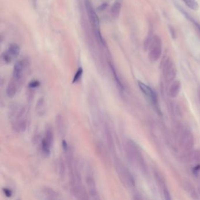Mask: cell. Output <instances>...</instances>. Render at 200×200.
I'll list each match as a JSON object with an SVG mask.
<instances>
[{
  "mask_svg": "<svg viewBox=\"0 0 200 200\" xmlns=\"http://www.w3.org/2000/svg\"><path fill=\"white\" fill-rule=\"evenodd\" d=\"M26 111L25 107L20 105H15L11 109L10 118L12 128L16 133H23L27 129Z\"/></svg>",
  "mask_w": 200,
  "mask_h": 200,
  "instance_id": "cell-1",
  "label": "cell"
},
{
  "mask_svg": "<svg viewBox=\"0 0 200 200\" xmlns=\"http://www.w3.org/2000/svg\"><path fill=\"white\" fill-rule=\"evenodd\" d=\"M85 4L88 17L89 18L91 25L95 31L97 39L103 45H106V42L101 34L99 18L92 6V3L89 0H86Z\"/></svg>",
  "mask_w": 200,
  "mask_h": 200,
  "instance_id": "cell-2",
  "label": "cell"
},
{
  "mask_svg": "<svg viewBox=\"0 0 200 200\" xmlns=\"http://www.w3.org/2000/svg\"><path fill=\"white\" fill-rule=\"evenodd\" d=\"M162 52V44L161 39L157 36H153L150 41L148 57L152 62L159 59Z\"/></svg>",
  "mask_w": 200,
  "mask_h": 200,
  "instance_id": "cell-3",
  "label": "cell"
},
{
  "mask_svg": "<svg viewBox=\"0 0 200 200\" xmlns=\"http://www.w3.org/2000/svg\"><path fill=\"white\" fill-rule=\"evenodd\" d=\"M28 66V61L22 59L18 61L14 65L12 72V80L20 86L24 73Z\"/></svg>",
  "mask_w": 200,
  "mask_h": 200,
  "instance_id": "cell-4",
  "label": "cell"
},
{
  "mask_svg": "<svg viewBox=\"0 0 200 200\" xmlns=\"http://www.w3.org/2000/svg\"><path fill=\"white\" fill-rule=\"evenodd\" d=\"M85 179L87 188L91 198L95 200L100 199L93 171L89 167L86 170Z\"/></svg>",
  "mask_w": 200,
  "mask_h": 200,
  "instance_id": "cell-5",
  "label": "cell"
},
{
  "mask_svg": "<svg viewBox=\"0 0 200 200\" xmlns=\"http://www.w3.org/2000/svg\"><path fill=\"white\" fill-rule=\"evenodd\" d=\"M114 165L116 171L121 181L127 186L132 185L133 181L131 177L125 167L121 163L120 161L118 159H116L114 160Z\"/></svg>",
  "mask_w": 200,
  "mask_h": 200,
  "instance_id": "cell-6",
  "label": "cell"
},
{
  "mask_svg": "<svg viewBox=\"0 0 200 200\" xmlns=\"http://www.w3.org/2000/svg\"><path fill=\"white\" fill-rule=\"evenodd\" d=\"M96 151L99 159L106 167L110 165V160L106 147L101 142H97L96 144Z\"/></svg>",
  "mask_w": 200,
  "mask_h": 200,
  "instance_id": "cell-7",
  "label": "cell"
},
{
  "mask_svg": "<svg viewBox=\"0 0 200 200\" xmlns=\"http://www.w3.org/2000/svg\"><path fill=\"white\" fill-rule=\"evenodd\" d=\"M138 85H139V86L140 90L145 95V96L148 98L150 101L152 102V103L156 107H157V99L156 95L155 94L154 92L149 86H148L147 85H146V84H144V83H143L139 81Z\"/></svg>",
  "mask_w": 200,
  "mask_h": 200,
  "instance_id": "cell-8",
  "label": "cell"
},
{
  "mask_svg": "<svg viewBox=\"0 0 200 200\" xmlns=\"http://www.w3.org/2000/svg\"><path fill=\"white\" fill-rule=\"evenodd\" d=\"M164 73L165 78L168 80H171L175 76V66L173 62L170 59H168L165 61L164 67Z\"/></svg>",
  "mask_w": 200,
  "mask_h": 200,
  "instance_id": "cell-9",
  "label": "cell"
},
{
  "mask_svg": "<svg viewBox=\"0 0 200 200\" xmlns=\"http://www.w3.org/2000/svg\"><path fill=\"white\" fill-rule=\"evenodd\" d=\"M55 124L58 135L62 137L64 136L65 133V123L62 114H58L56 115L55 118Z\"/></svg>",
  "mask_w": 200,
  "mask_h": 200,
  "instance_id": "cell-10",
  "label": "cell"
},
{
  "mask_svg": "<svg viewBox=\"0 0 200 200\" xmlns=\"http://www.w3.org/2000/svg\"><path fill=\"white\" fill-rule=\"evenodd\" d=\"M105 133L106 143L109 151L113 152L114 150V144L110 128L107 123H106L105 125Z\"/></svg>",
  "mask_w": 200,
  "mask_h": 200,
  "instance_id": "cell-11",
  "label": "cell"
},
{
  "mask_svg": "<svg viewBox=\"0 0 200 200\" xmlns=\"http://www.w3.org/2000/svg\"><path fill=\"white\" fill-rule=\"evenodd\" d=\"M20 86L12 79L9 82L6 89L7 96L9 97H12L15 96Z\"/></svg>",
  "mask_w": 200,
  "mask_h": 200,
  "instance_id": "cell-12",
  "label": "cell"
},
{
  "mask_svg": "<svg viewBox=\"0 0 200 200\" xmlns=\"http://www.w3.org/2000/svg\"><path fill=\"white\" fill-rule=\"evenodd\" d=\"M42 194L44 195L45 199H56L58 198V194L52 188L45 187L42 189Z\"/></svg>",
  "mask_w": 200,
  "mask_h": 200,
  "instance_id": "cell-13",
  "label": "cell"
},
{
  "mask_svg": "<svg viewBox=\"0 0 200 200\" xmlns=\"http://www.w3.org/2000/svg\"><path fill=\"white\" fill-rule=\"evenodd\" d=\"M50 144L52 146L54 143V131L50 125H47L45 131V137H44Z\"/></svg>",
  "mask_w": 200,
  "mask_h": 200,
  "instance_id": "cell-14",
  "label": "cell"
},
{
  "mask_svg": "<svg viewBox=\"0 0 200 200\" xmlns=\"http://www.w3.org/2000/svg\"><path fill=\"white\" fill-rule=\"evenodd\" d=\"M35 111L37 114L40 116H43L45 114L46 112V107L44 98H41L38 101L35 106Z\"/></svg>",
  "mask_w": 200,
  "mask_h": 200,
  "instance_id": "cell-15",
  "label": "cell"
},
{
  "mask_svg": "<svg viewBox=\"0 0 200 200\" xmlns=\"http://www.w3.org/2000/svg\"><path fill=\"white\" fill-rule=\"evenodd\" d=\"M52 145L50 144L44 138H43L41 140V148L42 153L46 156H49L51 154V150Z\"/></svg>",
  "mask_w": 200,
  "mask_h": 200,
  "instance_id": "cell-16",
  "label": "cell"
},
{
  "mask_svg": "<svg viewBox=\"0 0 200 200\" xmlns=\"http://www.w3.org/2000/svg\"><path fill=\"white\" fill-rule=\"evenodd\" d=\"M20 47L16 44H12L10 45L7 51L12 57H16L20 55Z\"/></svg>",
  "mask_w": 200,
  "mask_h": 200,
  "instance_id": "cell-17",
  "label": "cell"
},
{
  "mask_svg": "<svg viewBox=\"0 0 200 200\" xmlns=\"http://www.w3.org/2000/svg\"><path fill=\"white\" fill-rule=\"evenodd\" d=\"M65 164L63 160L61 158L58 160V163H57V169H58V173L60 177L64 178L65 174Z\"/></svg>",
  "mask_w": 200,
  "mask_h": 200,
  "instance_id": "cell-18",
  "label": "cell"
},
{
  "mask_svg": "<svg viewBox=\"0 0 200 200\" xmlns=\"http://www.w3.org/2000/svg\"><path fill=\"white\" fill-rule=\"evenodd\" d=\"M110 67L111 71L112 72V73H113V75L114 76V80L116 81V84H117V86L119 87V89L123 90V89H124L123 84H122V83L121 82V80H120L119 77L118 76V75L117 72H116V71L115 68H114L113 65L112 64L110 63Z\"/></svg>",
  "mask_w": 200,
  "mask_h": 200,
  "instance_id": "cell-19",
  "label": "cell"
},
{
  "mask_svg": "<svg viewBox=\"0 0 200 200\" xmlns=\"http://www.w3.org/2000/svg\"><path fill=\"white\" fill-rule=\"evenodd\" d=\"M121 10V4L119 2H116L112 7L111 13L114 18H117L120 15Z\"/></svg>",
  "mask_w": 200,
  "mask_h": 200,
  "instance_id": "cell-20",
  "label": "cell"
},
{
  "mask_svg": "<svg viewBox=\"0 0 200 200\" xmlns=\"http://www.w3.org/2000/svg\"><path fill=\"white\" fill-rule=\"evenodd\" d=\"M184 3L188 7L196 11L198 9V4L196 2L195 0H182Z\"/></svg>",
  "mask_w": 200,
  "mask_h": 200,
  "instance_id": "cell-21",
  "label": "cell"
},
{
  "mask_svg": "<svg viewBox=\"0 0 200 200\" xmlns=\"http://www.w3.org/2000/svg\"><path fill=\"white\" fill-rule=\"evenodd\" d=\"M83 72V71L82 68H79L77 70V71H76V73L74 75V77L73 78V80H72L73 83H75L78 82L80 79V78L82 76Z\"/></svg>",
  "mask_w": 200,
  "mask_h": 200,
  "instance_id": "cell-22",
  "label": "cell"
},
{
  "mask_svg": "<svg viewBox=\"0 0 200 200\" xmlns=\"http://www.w3.org/2000/svg\"><path fill=\"white\" fill-rule=\"evenodd\" d=\"M40 86V82L38 80H34L29 82L28 85V88L31 89H34L38 88Z\"/></svg>",
  "mask_w": 200,
  "mask_h": 200,
  "instance_id": "cell-23",
  "label": "cell"
},
{
  "mask_svg": "<svg viewBox=\"0 0 200 200\" xmlns=\"http://www.w3.org/2000/svg\"><path fill=\"white\" fill-rule=\"evenodd\" d=\"M12 56L8 53V52L7 51L5 52H4L3 54V61L6 62V63H10L12 61Z\"/></svg>",
  "mask_w": 200,
  "mask_h": 200,
  "instance_id": "cell-24",
  "label": "cell"
},
{
  "mask_svg": "<svg viewBox=\"0 0 200 200\" xmlns=\"http://www.w3.org/2000/svg\"><path fill=\"white\" fill-rule=\"evenodd\" d=\"M3 192L4 193V194L5 195V196L7 197H11L12 195V192L11 190H10L9 188H4L3 189Z\"/></svg>",
  "mask_w": 200,
  "mask_h": 200,
  "instance_id": "cell-25",
  "label": "cell"
},
{
  "mask_svg": "<svg viewBox=\"0 0 200 200\" xmlns=\"http://www.w3.org/2000/svg\"><path fill=\"white\" fill-rule=\"evenodd\" d=\"M62 148H63V150L64 152L67 151L68 150L69 148V146H68L67 142H66V141H65L64 140H62Z\"/></svg>",
  "mask_w": 200,
  "mask_h": 200,
  "instance_id": "cell-26",
  "label": "cell"
},
{
  "mask_svg": "<svg viewBox=\"0 0 200 200\" xmlns=\"http://www.w3.org/2000/svg\"><path fill=\"white\" fill-rule=\"evenodd\" d=\"M32 3H33V4H34V6H36V5H37V0H32Z\"/></svg>",
  "mask_w": 200,
  "mask_h": 200,
  "instance_id": "cell-27",
  "label": "cell"
},
{
  "mask_svg": "<svg viewBox=\"0 0 200 200\" xmlns=\"http://www.w3.org/2000/svg\"><path fill=\"white\" fill-rule=\"evenodd\" d=\"M195 25H196V27H197V29H198V31L199 32V34H200V26L199 25H198V24L195 23Z\"/></svg>",
  "mask_w": 200,
  "mask_h": 200,
  "instance_id": "cell-28",
  "label": "cell"
}]
</instances>
